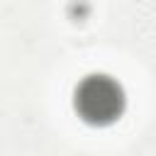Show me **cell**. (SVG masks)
<instances>
[{
    "label": "cell",
    "mask_w": 156,
    "mask_h": 156,
    "mask_svg": "<svg viewBox=\"0 0 156 156\" xmlns=\"http://www.w3.org/2000/svg\"><path fill=\"white\" fill-rule=\"evenodd\" d=\"M124 95L119 85L107 76H90L76 90V110L93 124H105L119 117Z\"/></svg>",
    "instance_id": "obj_1"
}]
</instances>
